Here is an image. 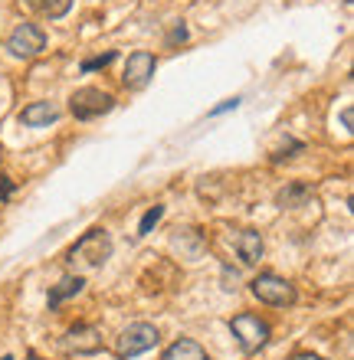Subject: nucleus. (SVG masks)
<instances>
[{
  "label": "nucleus",
  "mask_w": 354,
  "mask_h": 360,
  "mask_svg": "<svg viewBox=\"0 0 354 360\" xmlns=\"http://www.w3.org/2000/svg\"><path fill=\"white\" fill-rule=\"evenodd\" d=\"M10 193H13V180L0 177V203H4V200H10Z\"/></svg>",
  "instance_id": "nucleus-19"
},
{
  "label": "nucleus",
  "mask_w": 354,
  "mask_h": 360,
  "mask_svg": "<svg viewBox=\"0 0 354 360\" xmlns=\"http://www.w3.org/2000/svg\"><path fill=\"white\" fill-rule=\"evenodd\" d=\"M27 7H33L37 13H43V17L49 20H63L72 10V0H23Z\"/></svg>",
  "instance_id": "nucleus-13"
},
{
  "label": "nucleus",
  "mask_w": 354,
  "mask_h": 360,
  "mask_svg": "<svg viewBox=\"0 0 354 360\" xmlns=\"http://www.w3.org/2000/svg\"><path fill=\"white\" fill-rule=\"evenodd\" d=\"M82 285H86V278L82 275H66V278H59V285H53L49 288V308H59V304L66 302V298H76L79 292H82Z\"/></svg>",
  "instance_id": "nucleus-11"
},
{
  "label": "nucleus",
  "mask_w": 354,
  "mask_h": 360,
  "mask_svg": "<svg viewBox=\"0 0 354 360\" xmlns=\"http://www.w3.org/2000/svg\"><path fill=\"white\" fill-rule=\"evenodd\" d=\"M341 124H345V131H354L351 124H354V112L351 108H345V112H341Z\"/></svg>",
  "instance_id": "nucleus-21"
},
{
  "label": "nucleus",
  "mask_w": 354,
  "mask_h": 360,
  "mask_svg": "<svg viewBox=\"0 0 354 360\" xmlns=\"http://www.w3.org/2000/svg\"><path fill=\"white\" fill-rule=\"evenodd\" d=\"M233 108H239V98H227L223 105H217V108H210V118H217V115L223 112H233Z\"/></svg>",
  "instance_id": "nucleus-18"
},
{
  "label": "nucleus",
  "mask_w": 354,
  "mask_h": 360,
  "mask_svg": "<svg viewBox=\"0 0 354 360\" xmlns=\"http://www.w3.org/2000/svg\"><path fill=\"white\" fill-rule=\"evenodd\" d=\"M286 151H302V144L292 141V138H286V144H282L279 151H272V161H282V158H286Z\"/></svg>",
  "instance_id": "nucleus-17"
},
{
  "label": "nucleus",
  "mask_w": 354,
  "mask_h": 360,
  "mask_svg": "<svg viewBox=\"0 0 354 360\" xmlns=\"http://www.w3.org/2000/svg\"><path fill=\"white\" fill-rule=\"evenodd\" d=\"M108 256H112V239H108L106 229H89L82 239H76V246L69 249L66 262L79 269H99L106 266Z\"/></svg>",
  "instance_id": "nucleus-1"
},
{
  "label": "nucleus",
  "mask_w": 354,
  "mask_h": 360,
  "mask_svg": "<svg viewBox=\"0 0 354 360\" xmlns=\"http://www.w3.org/2000/svg\"><path fill=\"white\" fill-rule=\"evenodd\" d=\"M308 197V187L305 184H289L286 190H279V207H302V200Z\"/></svg>",
  "instance_id": "nucleus-14"
},
{
  "label": "nucleus",
  "mask_w": 354,
  "mask_h": 360,
  "mask_svg": "<svg viewBox=\"0 0 354 360\" xmlns=\"http://www.w3.org/2000/svg\"><path fill=\"white\" fill-rule=\"evenodd\" d=\"M289 360H322V357H318V354H312V351H296Z\"/></svg>",
  "instance_id": "nucleus-22"
},
{
  "label": "nucleus",
  "mask_w": 354,
  "mask_h": 360,
  "mask_svg": "<svg viewBox=\"0 0 354 360\" xmlns=\"http://www.w3.org/2000/svg\"><path fill=\"white\" fill-rule=\"evenodd\" d=\"M154 69H158V56H154V53H148V49L132 53L128 63H125V72H122L125 89H144L148 82H151Z\"/></svg>",
  "instance_id": "nucleus-7"
},
{
  "label": "nucleus",
  "mask_w": 354,
  "mask_h": 360,
  "mask_svg": "<svg viewBox=\"0 0 354 360\" xmlns=\"http://www.w3.org/2000/svg\"><path fill=\"white\" fill-rule=\"evenodd\" d=\"M112 108H115V98H112L108 92H102V89H96V86L76 89V92H72V98H69V112L76 115L79 122L102 118V115L112 112Z\"/></svg>",
  "instance_id": "nucleus-4"
},
{
  "label": "nucleus",
  "mask_w": 354,
  "mask_h": 360,
  "mask_svg": "<svg viewBox=\"0 0 354 360\" xmlns=\"http://www.w3.org/2000/svg\"><path fill=\"white\" fill-rule=\"evenodd\" d=\"M7 49L17 59H33L46 49V33H43L37 23H17L13 33L7 37Z\"/></svg>",
  "instance_id": "nucleus-6"
},
{
  "label": "nucleus",
  "mask_w": 354,
  "mask_h": 360,
  "mask_svg": "<svg viewBox=\"0 0 354 360\" xmlns=\"http://www.w3.org/2000/svg\"><path fill=\"white\" fill-rule=\"evenodd\" d=\"M56 118H59V108L53 102H33L20 112V122L27 124V128H46V124H53Z\"/></svg>",
  "instance_id": "nucleus-9"
},
{
  "label": "nucleus",
  "mask_w": 354,
  "mask_h": 360,
  "mask_svg": "<svg viewBox=\"0 0 354 360\" xmlns=\"http://www.w3.org/2000/svg\"><path fill=\"white\" fill-rule=\"evenodd\" d=\"M0 360H13V357H0Z\"/></svg>",
  "instance_id": "nucleus-23"
},
{
  "label": "nucleus",
  "mask_w": 354,
  "mask_h": 360,
  "mask_svg": "<svg viewBox=\"0 0 354 360\" xmlns=\"http://www.w3.org/2000/svg\"><path fill=\"white\" fill-rule=\"evenodd\" d=\"M249 292L256 295L263 304H272V308H289V304H296V285L286 282L282 275L276 272H259L253 282H249Z\"/></svg>",
  "instance_id": "nucleus-2"
},
{
  "label": "nucleus",
  "mask_w": 354,
  "mask_h": 360,
  "mask_svg": "<svg viewBox=\"0 0 354 360\" xmlns=\"http://www.w3.org/2000/svg\"><path fill=\"white\" fill-rule=\"evenodd\" d=\"M236 252L243 266H256L259 259H263V236H259L256 229H243L236 236Z\"/></svg>",
  "instance_id": "nucleus-10"
},
{
  "label": "nucleus",
  "mask_w": 354,
  "mask_h": 360,
  "mask_svg": "<svg viewBox=\"0 0 354 360\" xmlns=\"http://www.w3.org/2000/svg\"><path fill=\"white\" fill-rule=\"evenodd\" d=\"M108 63H115V49H108V53H102V56H92V59H86L82 63V72H96V69H106Z\"/></svg>",
  "instance_id": "nucleus-16"
},
{
  "label": "nucleus",
  "mask_w": 354,
  "mask_h": 360,
  "mask_svg": "<svg viewBox=\"0 0 354 360\" xmlns=\"http://www.w3.org/2000/svg\"><path fill=\"white\" fill-rule=\"evenodd\" d=\"M184 39H187V27H184V23H177V27H174V33H171V43H184Z\"/></svg>",
  "instance_id": "nucleus-20"
},
{
  "label": "nucleus",
  "mask_w": 354,
  "mask_h": 360,
  "mask_svg": "<svg viewBox=\"0 0 354 360\" xmlns=\"http://www.w3.org/2000/svg\"><path fill=\"white\" fill-rule=\"evenodd\" d=\"M164 217V207H151L148 213L141 217V223H138V236H148L154 226H158V219Z\"/></svg>",
  "instance_id": "nucleus-15"
},
{
  "label": "nucleus",
  "mask_w": 354,
  "mask_h": 360,
  "mask_svg": "<svg viewBox=\"0 0 354 360\" xmlns=\"http://www.w3.org/2000/svg\"><path fill=\"white\" fill-rule=\"evenodd\" d=\"M33 360H39V357H33Z\"/></svg>",
  "instance_id": "nucleus-24"
},
{
  "label": "nucleus",
  "mask_w": 354,
  "mask_h": 360,
  "mask_svg": "<svg viewBox=\"0 0 354 360\" xmlns=\"http://www.w3.org/2000/svg\"><path fill=\"white\" fill-rule=\"evenodd\" d=\"M154 344H158V328L148 324V321H134V324H128V328L118 334L115 354L122 360H132V357H138V354L151 351Z\"/></svg>",
  "instance_id": "nucleus-5"
},
{
  "label": "nucleus",
  "mask_w": 354,
  "mask_h": 360,
  "mask_svg": "<svg viewBox=\"0 0 354 360\" xmlns=\"http://www.w3.org/2000/svg\"><path fill=\"white\" fill-rule=\"evenodd\" d=\"M230 331H233V338H236V344H239V351L243 354H256V351H263L266 347V341H269V324L259 318V314H249V311H243V314H236L230 321Z\"/></svg>",
  "instance_id": "nucleus-3"
},
{
  "label": "nucleus",
  "mask_w": 354,
  "mask_h": 360,
  "mask_svg": "<svg viewBox=\"0 0 354 360\" xmlns=\"http://www.w3.org/2000/svg\"><path fill=\"white\" fill-rule=\"evenodd\" d=\"M63 347L69 354H96L102 351V331L96 324H76L63 334Z\"/></svg>",
  "instance_id": "nucleus-8"
},
{
  "label": "nucleus",
  "mask_w": 354,
  "mask_h": 360,
  "mask_svg": "<svg viewBox=\"0 0 354 360\" xmlns=\"http://www.w3.org/2000/svg\"><path fill=\"white\" fill-rule=\"evenodd\" d=\"M161 360H210V357H207V351H203L197 341L181 338V341H174L171 347L161 354Z\"/></svg>",
  "instance_id": "nucleus-12"
}]
</instances>
